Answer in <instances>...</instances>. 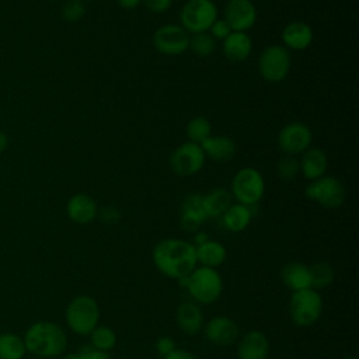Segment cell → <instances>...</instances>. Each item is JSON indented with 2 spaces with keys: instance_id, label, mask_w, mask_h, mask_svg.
Here are the masks:
<instances>
[{
  "instance_id": "20",
  "label": "cell",
  "mask_w": 359,
  "mask_h": 359,
  "mask_svg": "<svg viewBox=\"0 0 359 359\" xmlns=\"http://www.w3.org/2000/svg\"><path fill=\"white\" fill-rule=\"evenodd\" d=\"M299 167L303 177L310 181L325 175L328 168V158L325 151H323L320 147H309L302 153Z\"/></svg>"
},
{
  "instance_id": "21",
  "label": "cell",
  "mask_w": 359,
  "mask_h": 359,
  "mask_svg": "<svg viewBox=\"0 0 359 359\" xmlns=\"http://www.w3.org/2000/svg\"><path fill=\"white\" fill-rule=\"evenodd\" d=\"M201 147L205 156L215 161H229L234 157L237 150L234 140L223 135L209 136L206 140L201 143Z\"/></svg>"
},
{
  "instance_id": "44",
  "label": "cell",
  "mask_w": 359,
  "mask_h": 359,
  "mask_svg": "<svg viewBox=\"0 0 359 359\" xmlns=\"http://www.w3.org/2000/svg\"><path fill=\"white\" fill-rule=\"evenodd\" d=\"M344 359H358L356 356H346V358H344Z\"/></svg>"
},
{
  "instance_id": "13",
  "label": "cell",
  "mask_w": 359,
  "mask_h": 359,
  "mask_svg": "<svg viewBox=\"0 0 359 359\" xmlns=\"http://www.w3.org/2000/svg\"><path fill=\"white\" fill-rule=\"evenodd\" d=\"M206 339L216 346H231L238 341L240 330L236 321L226 316H216L203 324Z\"/></svg>"
},
{
  "instance_id": "18",
  "label": "cell",
  "mask_w": 359,
  "mask_h": 359,
  "mask_svg": "<svg viewBox=\"0 0 359 359\" xmlns=\"http://www.w3.org/2000/svg\"><path fill=\"white\" fill-rule=\"evenodd\" d=\"M280 36L287 50H304L311 45L314 34L307 22L292 21L285 25Z\"/></svg>"
},
{
  "instance_id": "12",
  "label": "cell",
  "mask_w": 359,
  "mask_h": 359,
  "mask_svg": "<svg viewBox=\"0 0 359 359\" xmlns=\"http://www.w3.org/2000/svg\"><path fill=\"white\" fill-rule=\"evenodd\" d=\"M313 140L311 129L303 122H290L285 125L278 135V146L287 156H296L306 151Z\"/></svg>"
},
{
  "instance_id": "9",
  "label": "cell",
  "mask_w": 359,
  "mask_h": 359,
  "mask_svg": "<svg viewBox=\"0 0 359 359\" xmlns=\"http://www.w3.org/2000/svg\"><path fill=\"white\" fill-rule=\"evenodd\" d=\"M292 66L290 53L282 45H269L262 49L258 59V72L269 83H279L286 79Z\"/></svg>"
},
{
  "instance_id": "46",
  "label": "cell",
  "mask_w": 359,
  "mask_h": 359,
  "mask_svg": "<svg viewBox=\"0 0 359 359\" xmlns=\"http://www.w3.org/2000/svg\"><path fill=\"white\" fill-rule=\"evenodd\" d=\"M81 1H88V0H81Z\"/></svg>"
},
{
  "instance_id": "42",
  "label": "cell",
  "mask_w": 359,
  "mask_h": 359,
  "mask_svg": "<svg viewBox=\"0 0 359 359\" xmlns=\"http://www.w3.org/2000/svg\"><path fill=\"white\" fill-rule=\"evenodd\" d=\"M8 147V137L4 132L0 130V153H3Z\"/></svg>"
},
{
  "instance_id": "7",
  "label": "cell",
  "mask_w": 359,
  "mask_h": 359,
  "mask_svg": "<svg viewBox=\"0 0 359 359\" xmlns=\"http://www.w3.org/2000/svg\"><path fill=\"white\" fill-rule=\"evenodd\" d=\"M265 192V181L261 172L254 167H244L236 172L231 180V196L237 203L257 205Z\"/></svg>"
},
{
  "instance_id": "5",
  "label": "cell",
  "mask_w": 359,
  "mask_h": 359,
  "mask_svg": "<svg viewBox=\"0 0 359 359\" xmlns=\"http://www.w3.org/2000/svg\"><path fill=\"white\" fill-rule=\"evenodd\" d=\"M323 307L324 303L321 294L309 287L292 293L289 300V316L294 325L307 328L318 321Z\"/></svg>"
},
{
  "instance_id": "36",
  "label": "cell",
  "mask_w": 359,
  "mask_h": 359,
  "mask_svg": "<svg viewBox=\"0 0 359 359\" xmlns=\"http://www.w3.org/2000/svg\"><path fill=\"white\" fill-rule=\"evenodd\" d=\"M97 216H100V219L105 223V224H115L119 217H121V213L114 206H104L98 213Z\"/></svg>"
},
{
  "instance_id": "34",
  "label": "cell",
  "mask_w": 359,
  "mask_h": 359,
  "mask_svg": "<svg viewBox=\"0 0 359 359\" xmlns=\"http://www.w3.org/2000/svg\"><path fill=\"white\" fill-rule=\"evenodd\" d=\"M215 39H224V38H227L233 31H231V28H230V25L227 24V21L224 20V18H217L213 24H212V27L209 28V31H208Z\"/></svg>"
},
{
  "instance_id": "25",
  "label": "cell",
  "mask_w": 359,
  "mask_h": 359,
  "mask_svg": "<svg viewBox=\"0 0 359 359\" xmlns=\"http://www.w3.org/2000/svg\"><path fill=\"white\" fill-rule=\"evenodd\" d=\"M252 206H245L241 203H231L230 208L222 216L224 227L234 233L243 231L244 229H247L252 219Z\"/></svg>"
},
{
  "instance_id": "3",
  "label": "cell",
  "mask_w": 359,
  "mask_h": 359,
  "mask_svg": "<svg viewBox=\"0 0 359 359\" xmlns=\"http://www.w3.org/2000/svg\"><path fill=\"white\" fill-rule=\"evenodd\" d=\"M184 280L191 297L198 304L215 303L223 292L222 276L213 268L199 265Z\"/></svg>"
},
{
  "instance_id": "11",
  "label": "cell",
  "mask_w": 359,
  "mask_h": 359,
  "mask_svg": "<svg viewBox=\"0 0 359 359\" xmlns=\"http://www.w3.org/2000/svg\"><path fill=\"white\" fill-rule=\"evenodd\" d=\"M189 38L191 34H188L180 24H165L154 31L153 46L163 55L177 56L189 49Z\"/></svg>"
},
{
  "instance_id": "16",
  "label": "cell",
  "mask_w": 359,
  "mask_h": 359,
  "mask_svg": "<svg viewBox=\"0 0 359 359\" xmlns=\"http://www.w3.org/2000/svg\"><path fill=\"white\" fill-rule=\"evenodd\" d=\"M69 219L77 224H87L97 217L98 206L87 194H74L66 203Z\"/></svg>"
},
{
  "instance_id": "39",
  "label": "cell",
  "mask_w": 359,
  "mask_h": 359,
  "mask_svg": "<svg viewBox=\"0 0 359 359\" xmlns=\"http://www.w3.org/2000/svg\"><path fill=\"white\" fill-rule=\"evenodd\" d=\"M142 3L153 13H164L171 7L172 0H142Z\"/></svg>"
},
{
  "instance_id": "15",
  "label": "cell",
  "mask_w": 359,
  "mask_h": 359,
  "mask_svg": "<svg viewBox=\"0 0 359 359\" xmlns=\"http://www.w3.org/2000/svg\"><path fill=\"white\" fill-rule=\"evenodd\" d=\"M271 351L268 337L257 330L244 334L237 342L238 359H266Z\"/></svg>"
},
{
  "instance_id": "38",
  "label": "cell",
  "mask_w": 359,
  "mask_h": 359,
  "mask_svg": "<svg viewBox=\"0 0 359 359\" xmlns=\"http://www.w3.org/2000/svg\"><path fill=\"white\" fill-rule=\"evenodd\" d=\"M180 223L185 231H196L202 226L203 220L189 215H180Z\"/></svg>"
},
{
  "instance_id": "27",
  "label": "cell",
  "mask_w": 359,
  "mask_h": 359,
  "mask_svg": "<svg viewBox=\"0 0 359 359\" xmlns=\"http://www.w3.org/2000/svg\"><path fill=\"white\" fill-rule=\"evenodd\" d=\"M310 268V286L314 290L330 286L335 278V271L328 262H316Z\"/></svg>"
},
{
  "instance_id": "4",
  "label": "cell",
  "mask_w": 359,
  "mask_h": 359,
  "mask_svg": "<svg viewBox=\"0 0 359 359\" xmlns=\"http://www.w3.org/2000/svg\"><path fill=\"white\" fill-rule=\"evenodd\" d=\"M100 306L86 294L76 296L66 307V324L77 335H90V332L100 324Z\"/></svg>"
},
{
  "instance_id": "41",
  "label": "cell",
  "mask_w": 359,
  "mask_h": 359,
  "mask_svg": "<svg viewBox=\"0 0 359 359\" xmlns=\"http://www.w3.org/2000/svg\"><path fill=\"white\" fill-rule=\"evenodd\" d=\"M116 3L125 10H133L137 6H140L142 0H116Z\"/></svg>"
},
{
  "instance_id": "43",
  "label": "cell",
  "mask_w": 359,
  "mask_h": 359,
  "mask_svg": "<svg viewBox=\"0 0 359 359\" xmlns=\"http://www.w3.org/2000/svg\"><path fill=\"white\" fill-rule=\"evenodd\" d=\"M59 359H80L77 353H63L59 356Z\"/></svg>"
},
{
  "instance_id": "17",
  "label": "cell",
  "mask_w": 359,
  "mask_h": 359,
  "mask_svg": "<svg viewBox=\"0 0 359 359\" xmlns=\"http://www.w3.org/2000/svg\"><path fill=\"white\" fill-rule=\"evenodd\" d=\"M175 321L178 328L187 335H196L203 328V313L198 303L182 302L175 311Z\"/></svg>"
},
{
  "instance_id": "32",
  "label": "cell",
  "mask_w": 359,
  "mask_h": 359,
  "mask_svg": "<svg viewBox=\"0 0 359 359\" xmlns=\"http://www.w3.org/2000/svg\"><path fill=\"white\" fill-rule=\"evenodd\" d=\"M276 172L283 180H292L300 172L299 161L294 156L283 154L276 163Z\"/></svg>"
},
{
  "instance_id": "40",
  "label": "cell",
  "mask_w": 359,
  "mask_h": 359,
  "mask_svg": "<svg viewBox=\"0 0 359 359\" xmlns=\"http://www.w3.org/2000/svg\"><path fill=\"white\" fill-rule=\"evenodd\" d=\"M163 359H198V358L194 353H191L189 351H185V349H181V348H175L171 353H168Z\"/></svg>"
},
{
  "instance_id": "10",
  "label": "cell",
  "mask_w": 359,
  "mask_h": 359,
  "mask_svg": "<svg viewBox=\"0 0 359 359\" xmlns=\"http://www.w3.org/2000/svg\"><path fill=\"white\" fill-rule=\"evenodd\" d=\"M206 161V156L198 143L185 142L177 146L170 156V167L180 177H191L199 172Z\"/></svg>"
},
{
  "instance_id": "6",
  "label": "cell",
  "mask_w": 359,
  "mask_h": 359,
  "mask_svg": "<svg viewBox=\"0 0 359 359\" xmlns=\"http://www.w3.org/2000/svg\"><path fill=\"white\" fill-rule=\"evenodd\" d=\"M217 18L213 0H187L180 11V25L188 34L208 32Z\"/></svg>"
},
{
  "instance_id": "37",
  "label": "cell",
  "mask_w": 359,
  "mask_h": 359,
  "mask_svg": "<svg viewBox=\"0 0 359 359\" xmlns=\"http://www.w3.org/2000/svg\"><path fill=\"white\" fill-rule=\"evenodd\" d=\"M175 348H177V346H175V342H174V339L170 338V337H160V338L157 339V342H156V351L158 352V355H160L161 358H164V356H167L168 353H171Z\"/></svg>"
},
{
  "instance_id": "24",
  "label": "cell",
  "mask_w": 359,
  "mask_h": 359,
  "mask_svg": "<svg viewBox=\"0 0 359 359\" xmlns=\"http://www.w3.org/2000/svg\"><path fill=\"white\" fill-rule=\"evenodd\" d=\"M231 194L224 188H215L202 195L203 210L206 217H220L231 205Z\"/></svg>"
},
{
  "instance_id": "1",
  "label": "cell",
  "mask_w": 359,
  "mask_h": 359,
  "mask_svg": "<svg viewBox=\"0 0 359 359\" xmlns=\"http://www.w3.org/2000/svg\"><path fill=\"white\" fill-rule=\"evenodd\" d=\"M154 266L171 279L184 280L196 266L195 244L181 238H164L153 248Z\"/></svg>"
},
{
  "instance_id": "26",
  "label": "cell",
  "mask_w": 359,
  "mask_h": 359,
  "mask_svg": "<svg viewBox=\"0 0 359 359\" xmlns=\"http://www.w3.org/2000/svg\"><path fill=\"white\" fill-rule=\"evenodd\" d=\"M27 353L24 338L15 332L0 334V359H22Z\"/></svg>"
},
{
  "instance_id": "29",
  "label": "cell",
  "mask_w": 359,
  "mask_h": 359,
  "mask_svg": "<svg viewBox=\"0 0 359 359\" xmlns=\"http://www.w3.org/2000/svg\"><path fill=\"white\" fill-rule=\"evenodd\" d=\"M90 344L100 349L109 352L115 348L116 344V334L114 332L112 328L107 325H97L91 332H90Z\"/></svg>"
},
{
  "instance_id": "14",
  "label": "cell",
  "mask_w": 359,
  "mask_h": 359,
  "mask_svg": "<svg viewBox=\"0 0 359 359\" xmlns=\"http://www.w3.org/2000/svg\"><path fill=\"white\" fill-rule=\"evenodd\" d=\"M224 20L231 31L247 32L257 21V8L251 0H229L224 6Z\"/></svg>"
},
{
  "instance_id": "35",
  "label": "cell",
  "mask_w": 359,
  "mask_h": 359,
  "mask_svg": "<svg viewBox=\"0 0 359 359\" xmlns=\"http://www.w3.org/2000/svg\"><path fill=\"white\" fill-rule=\"evenodd\" d=\"M77 355L80 356V359H111L109 352L100 351V349L94 348L91 344L83 345L80 348V351L77 352Z\"/></svg>"
},
{
  "instance_id": "45",
  "label": "cell",
  "mask_w": 359,
  "mask_h": 359,
  "mask_svg": "<svg viewBox=\"0 0 359 359\" xmlns=\"http://www.w3.org/2000/svg\"><path fill=\"white\" fill-rule=\"evenodd\" d=\"M34 359H45V358H36V356H34Z\"/></svg>"
},
{
  "instance_id": "23",
  "label": "cell",
  "mask_w": 359,
  "mask_h": 359,
  "mask_svg": "<svg viewBox=\"0 0 359 359\" xmlns=\"http://www.w3.org/2000/svg\"><path fill=\"white\" fill-rule=\"evenodd\" d=\"M282 282L292 292L309 289L310 286V268L302 262H289L280 271Z\"/></svg>"
},
{
  "instance_id": "22",
  "label": "cell",
  "mask_w": 359,
  "mask_h": 359,
  "mask_svg": "<svg viewBox=\"0 0 359 359\" xmlns=\"http://www.w3.org/2000/svg\"><path fill=\"white\" fill-rule=\"evenodd\" d=\"M195 251H196L198 264L201 266L213 268V269L220 266L227 257L226 247L222 243L216 240H209V238L201 244H196Z\"/></svg>"
},
{
  "instance_id": "19",
  "label": "cell",
  "mask_w": 359,
  "mask_h": 359,
  "mask_svg": "<svg viewBox=\"0 0 359 359\" xmlns=\"http://www.w3.org/2000/svg\"><path fill=\"white\" fill-rule=\"evenodd\" d=\"M223 55L234 63L244 62L252 52V41L247 32L233 31L227 38L223 39Z\"/></svg>"
},
{
  "instance_id": "30",
  "label": "cell",
  "mask_w": 359,
  "mask_h": 359,
  "mask_svg": "<svg viewBox=\"0 0 359 359\" xmlns=\"http://www.w3.org/2000/svg\"><path fill=\"white\" fill-rule=\"evenodd\" d=\"M189 48L196 56L206 57L216 50V39L209 32L192 34L189 38Z\"/></svg>"
},
{
  "instance_id": "28",
  "label": "cell",
  "mask_w": 359,
  "mask_h": 359,
  "mask_svg": "<svg viewBox=\"0 0 359 359\" xmlns=\"http://www.w3.org/2000/svg\"><path fill=\"white\" fill-rule=\"evenodd\" d=\"M185 133H187V137L189 139V142L201 144L203 140H206L209 136H212V125L208 118L195 116L187 123Z\"/></svg>"
},
{
  "instance_id": "33",
  "label": "cell",
  "mask_w": 359,
  "mask_h": 359,
  "mask_svg": "<svg viewBox=\"0 0 359 359\" xmlns=\"http://www.w3.org/2000/svg\"><path fill=\"white\" fill-rule=\"evenodd\" d=\"M86 14V6L81 0H66L62 6V17L67 22L80 21Z\"/></svg>"
},
{
  "instance_id": "31",
  "label": "cell",
  "mask_w": 359,
  "mask_h": 359,
  "mask_svg": "<svg viewBox=\"0 0 359 359\" xmlns=\"http://www.w3.org/2000/svg\"><path fill=\"white\" fill-rule=\"evenodd\" d=\"M181 215H189L202 219L203 222L208 219L203 210V202L201 194L188 195L181 205Z\"/></svg>"
},
{
  "instance_id": "8",
  "label": "cell",
  "mask_w": 359,
  "mask_h": 359,
  "mask_svg": "<svg viewBox=\"0 0 359 359\" xmlns=\"http://www.w3.org/2000/svg\"><path fill=\"white\" fill-rule=\"evenodd\" d=\"M304 194L307 199L318 203L325 209H337L344 203L346 189L338 178L331 175H323L311 181L306 187Z\"/></svg>"
},
{
  "instance_id": "2",
  "label": "cell",
  "mask_w": 359,
  "mask_h": 359,
  "mask_svg": "<svg viewBox=\"0 0 359 359\" xmlns=\"http://www.w3.org/2000/svg\"><path fill=\"white\" fill-rule=\"evenodd\" d=\"M25 349L36 358H59L67 348V335L65 330L53 321H35L22 335Z\"/></svg>"
}]
</instances>
